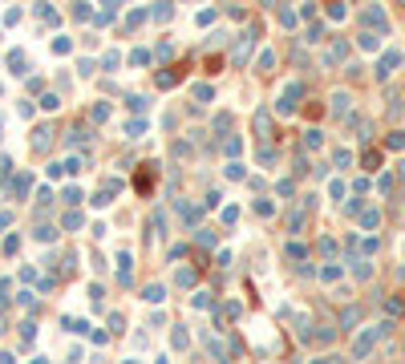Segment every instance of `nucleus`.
Wrapping results in <instances>:
<instances>
[{"label": "nucleus", "instance_id": "7", "mask_svg": "<svg viewBox=\"0 0 405 364\" xmlns=\"http://www.w3.org/2000/svg\"><path fill=\"white\" fill-rule=\"evenodd\" d=\"M304 146H308V150H320V130H308V134H304Z\"/></svg>", "mask_w": 405, "mask_h": 364}, {"label": "nucleus", "instance_id": "2", "mask_svg": "<svg viewBox=\"0 0 405 364\" xmlns=\"http://www.w3.org/2000/svg\"><path fill=\"white\" fill-rule=\"evenodd\" d=\"M296 105H300V85H288L280 93V113H296Z\"/></svg>", "mask_w": 405, "mask_h": 364}, {"label": "nucleus", "instance_id": "12", "mask_svg": "<svg viewBox=\"0 0 405 364\" xmlns=\"http://www.w3.org/2000/svg\"><path fill=\"white\" fill-rule=\"evenodd\" d=\"M117 275H122V283H130V259L122 255V267H117Z\"/></svg>", "mask_w": 405, "mask_h": 364}, {"label": "nucleus", "instance_id": "11", "mask_svg": "<svg viewBox=\"0 0 405 364\" xmlns=\"http://www.w3.org/2000/svg\"><path fill=\"white\" fill-rule=\"evenodd\" d=\"M174 81H178V73H158V85H162V89H171Z\"/></svg>", "mask_w": 405, "mask_h": 364}, {"label": "nucleus", "instance_id": "10", "mask_svg": "<svg viewBox=\"0 0 405 364\" xmlns=\"http://www.w3.org/2000/svg\"><path fill=\"white\" fill-rule=\"evenodd\" d=\"M65 142H69V146H81V142H85V130H69V138H65Z\"/></svg>", "mask_w": 405, "mask_h": 364}, {"label": "nucleus", "instance_id": "13", "mask_svg": "<svg viewBox=\"0 0 405 364\" xmlns=\"http://www.w3.org/2000/svg\"><path fill=\"white\" fill-rule=\"evenodd\" d=\"M332 102H337V105H332V109H337V113H345V109H348V98H345V93H337V98H332Z\"/></svg>", "mask_w": 405, "mask_h": 364}, {"label": "nucleus", "instance_id": "6", "mask_svg": "<svg viewBox=\"0 0 405 364\" xmlns=\"http://www.w3.org/2000/svg\"><path fill=\"white\" fill-rule=\"evenodd\" d=\"M337 61H345V41H332V49H328V65H337Z\"/></svg>", "mask_w": 405, "mask_h": 364}, {"label": "nucleus", "instance_id": "3", "mask_svg": "<svg viewBox=\"0 0 405 364\" xmlns=\"http://www.w3.org/2000/svg\"><path fill=\"white\" fill-rule=\"evenodd\" d=\"M255 130H259V138H272V117H268L264 109L255 113Z\"/></svg>", "mask_w": 405, "mask_h": 364}, {"label": "nucleus", "instance_id": "4", "mask_svg": "<svg viewBox=\"0 0 405 364\" xmlns=\"http://www.w3.org/2000/svg\"><path fill=\"white\" fill-rule=\"evenodd\" d=\"M134 186H138V190L146 195V190L154 186V170H150V166H142V174H138V182H134Z\"/></svg>", "mask_w": 405, "mask_h": 364}, {"label": "nucleus", "instance_id": "1", "mask_svg": "<svg viewBox=\"0 0 405 364\" xmlns=\"http://www.w3.org/2000/svg\"><path fill=\"white\" fill-rule=\"evenodd\" d=\"M255 37H259V29H247V33H243V41H239V45H235V53H231V61H235V65H247V61H251Z\"/></svg>", "mask_w": 405, "mask_h": 364}, {"label": "nucleus", "instance_id": "5", "mask_svg": "<svg viewBox=\"0 0 405 364\" xmlns=\"http://www.w3.org/2000/svg\"><path fill=\"white\" fill-rule=\"evenodd\" d=\"M397 61H401V53H389V57H385V61H381V69H377V73H381V77H389V73H393V65H397Z\"/></svg>", "mask_w": 405, "mask_h": 364}, {"label": "nucleus", "instance_id": "14", "mask_svg": "<svg viewBox=\"0 0 405 364\" xmlns=\"http://www.w3.org/2000/svg\"><path fill=\"white\" fill-rule=\"evenodd\" d=\"M0 332H4V320H0Z\"/></svg>", "mask_w": 405, "mask_h": 364}, {"label": "nucleus", "instance_id": "8", "mask_svg": "<svg viewBox=\"0 0 405 364\" xmlns=\"http://www.w3.org/2000/svg\"><path fill=\"white\" fill-rule=\"evenodd\" d=\"M146 300H150V304H162V300H166V292L154 283V287H146Z\"/></svg>", "mask_w": 405, "mask_h": 364}, {"label": "nucleus", "instance_id": "9", "mask_svg": "<svg viewBox=\"0 0 405 364\" xmlns=\"http://www.w3.org/2000/svg\"><path fill=\"white\" fill-rule=\"evenodd\" d=\"M33 146H37V150H45V146H49V130H45V126L37 130V138H33Z\"/></svg>", "mask_w": 405, "mask_h": 364}]
</instances>
